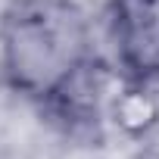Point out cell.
I'll list each match as a JSON object with an SVG mask.
<instances>
[{
    "label": "cell",
    "instance_id": "6da1fadb",
    "mask_svg": "<svg viewBox=\"0 0 159 159\" xmlns=\"http://www.w3.org/2000/svg\"><path fill=\"white\" fill-rule=\"evenodd\" d=\"M91 53V25L72 0H13L0 19V69L25 97L44 100Z\"/></svg>",
    "mask_w": 159,
    "mask_h": 159
},
{
    "label": "cell",
    "instance_id": "7a4b0ae2",
    "mask_svg": "<svg viewBox=\"0 0 159 159\" xmlns=\"http://www.w3.org/2000/svg\"><path fill=\"white\" fill-rule=\"evenodd\" d=\"M119 69L103 62L97 53L81 59L62 81L41 100L44 109L66 125V131H91L106 122V106L116 88L122 84Z\"/></svg>",
    "mask_w": 159,
    "mask_h": 159
},
{
    "label": "cell",
    "instance_id": "3957f363",
    "mask_svg": "<svg viewBox=\"0 0 159 159\" xmlns=\"http://www.w3.org/2000/svg\"><path fill=\"white\" fill-rule=\"evenodd\" d=\"M109 25L122 75L159 81V0H112Z\"/></svg>",
    "mask_w": 159,
    "mask_h": 159
},
{
    "label": "cell",
    "instance_id": "277c9868",
    "mask_svg": "<svg viewBox=\"0 0 159 159\" xmlns=\"http://www.w3.org/2000/svg\"><path fill=\"white\" fill-rule=\"evenodd\" d=\"M106 122L128 140H147L159 128V94L153 91V81L122 78L109 97Z\"/></svg>",
    "mask_w": 159,
    "mask_h": 159
}]
</instances>
